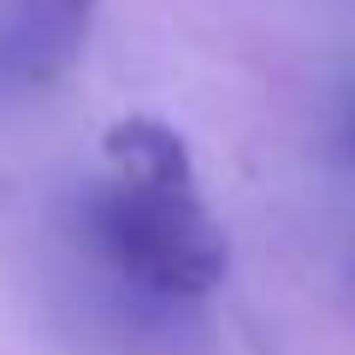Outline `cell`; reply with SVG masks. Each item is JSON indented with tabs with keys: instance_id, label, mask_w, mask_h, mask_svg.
<instances>
[{
	"instance_id": "cell-1",
	"label": "cell",
	"mask_w": 355,
	"mask_h": 355,
	"mask_svg": "<svg viewBox=\"0 0 355 355\" xmlns=\"http://www.w3.org/2000/svg\"><path fill=\"white\" fill-rule=\"evenodd\" d=\"M89 243L154 296H207L225 279V231L196 190L107 178L83 202Z\"/></svg>"
},
{
	"instance_id": "cell-2",
	"label": "cell",
	"mask_w": 355,
	"mask_h": 355,
	"mask_svg": "<svg viewBox=\"0 0 355 355\" xmlns=\"http://www.w3.org/2000/svg\"><path fill=\"white\" fill-rule=\"evenodd\" d=\"M101 0H0V101L65 83L95 36Z\"/></svg>"
},
{
	"instance_id": "cell-3",
	"label": "cell",
	"mask_w": 355,
	"mask_h": 355,
	"mask_svg": "<svg viewBox=\"0 0 355 355\" xmlns=\"http://www.w3.org/2000/svg\"><path fill=\"white\" fill-rule=\"evenodd\" d=\"M113 178L130 184H166V190H196V166H190V142L178 137L166 119L154 113H130L101 137Z\"/></svg>"
},
{
	"instance_id": "cell-4",
	"label": "cell",
	"mask_w": 355,
	"mask_h": 355,
	"mask_svg": "<svg viewBox=\"0 0 355 355\" xmlns=\"http://www.w3.org/2000/svg\"><path fill=\"white\" fill-rule=\"evenodd\" d=\"M338 148L355 160V83L343 89V101H338Z\"/></svg>"
}]
</instances>
